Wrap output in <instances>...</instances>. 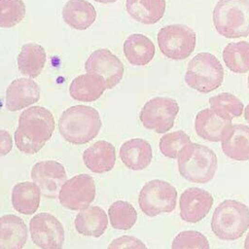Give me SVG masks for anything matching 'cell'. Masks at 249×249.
Returning a JSON list of instances; mask_svg holds the SVG:
<instances>
[{"label": "cell", "mask_w": 249, "mask_h": 249, "mask_svg": "<svg viewBox=\"0 0 249 249\" xmlns=\"http://www.w3.org/2000/svg\"><path fill=\"white\" fill-rule=\"evenodd\" d=\"M106 89L104 79L95 74H83L73 79L69 86L70 96L78 101L92 102L97 100Z\"/></svg>", "instance_id": "obj_22"}, {"label": "cell", "mask_w": 249, "mask_h": 249, "mask_svg": "<svg viewBox=\"0 0 249 249\" xmlns=\"http://www.w3.org/2000/svg\"><path fill=\"white\" fill-rule=\"evenodd\" d=\"M244 119H245V121L249 124V103L245 106V110H244Z\"/></svg>", "instance_id": "obj_36"}, {"label": "cell", "mask_w": 249, "mask_h": 249, "mask_svg": "<svg viewBox=\"0 0 249 249\" xmlns=\"http://www.w3.org/2000/svg\"><path fill=\"white\" fill-rule=\"evenodd\" d=\"M190 143V136L185 131L176 130L161 136L159 142V148L163 156L176 159L180 151Z\"/></svg>", "instance_id": "obj_32"}, {"label": "cell", "mask_w": 249, "mask_h": 249, "mask_svg": "<svg viewBox=\"0 0 249 249\" xmlns=\"http://www.w3.org/2000/svg\"><path fill=\"white\" fill-rule=\"evenodd\" d=\"M40 99V88L30 78L14 80L6 90V108L16 112L36 103Z\"/></svg>", "instance_id": "obj_16"}, {"label": "cell", "mask_w": 249, "mask_h": 249, "mask_svg": "<svg viewBox=\"0 0 249 249\" xmlns=\"http://www.w3.org/2000/svg\"><path fill=\"white\" fill-rule=\"evenodd\" d=\"M209 104L211 109L231 121L243 113V103L241 100L229 92H222L211 96Z\"/></svg>", "instance_id": "obj_30"}, {"label": "cell", "mask_w": 249, "mask_h": 249, "mask_svg": "<svg viewBox=\"0 0 249 249\" xmlns=\"http://www.w3.org/2000/svg\"><path fill=\"white\" fill-rule=\"evenodd\" d=\"M165 0H126L127 14L143 24H154L160 21L165 12Z\"/></svg>", "instance_id": "obj_25"}, {"label": "cell", "mask_w": 249, "mask_h": 249, "mask_svg": "<svg viewBox=\"0 0 249 249\" xmlns=\"http://www.w3.org/2000/svg\"><path fill=\"white\" fill-rule=\"evenodd\" d=\"M85 69L89 74L101 76L105 81L106 89L115 88L124 72L121 59L107 49H98L91 53L85 63Z\"/></svg>", "instance_id": "obj_12"}, {"label": "cell", "mask_w": 249, "mask_h": 249, "mask_svg": "<svg viewBox=\"0 0 249 249\" xmlns=\"http://www.w3.org/2000/svg\"><path fill=\"white\" fill-rule=\"evenodd\" d=\"M107 249H148L143 241L131 235H123L115 238Z\"/></svg>", "instance_id": "obj_34"}, {"label": "cell", "mask_w": 249, "mask_h": 249, "mask_svg": "<svg viewBox=\"0 0 249 249\" xmlns=\"http://www.w3.org/2000/svg\"><path fill=\"white\" fill-rule=\"evenodd\" d=\"M108 215L111 226L116 230H129L137 221V212L135 208L132 204L124 200H117L113 202L108 209Z\"/></svg>", "instance_id": "obj_29"}, {"label": "cell", "mask_w": 249, "mask_h": 249, "mask_svg": "<svg viewBox=\"0 0 249 249\" xmlns=\"http://www.w3.org/2000/svg\"><path fill=\"white\" fill-rule=\"evenodd\" d=\"M212 195L201 188L186 189L179 200L180 217L187 223H197L209 213L213 204Z\"/></svg>", "instance_id": "obj_14"}, {"label": "cell", "mask_w": 249, "mask_h": 249, "mask_svg": "<svg viewBox=\"0 0 249 249\" xmlns=\"http://www.w3.org/2000/svg\"><path fill=\"white\" fill-rule=\"evenodd\" d=\"M102 126L99 113L87 105H75L64 110L58 120V130L69 143L83 145L97 136Z\"/></svg>", "instance_id": "obj_2"}, {"label": "cell", "mask_w": 249, "mask_h": 249, "mask_svg": "<svg viewBox=\"0 0 249 249\" xmlns=\"http://www.w3.org/2000/svg\"><path fill=\"white\" fill-rule=\"evenodd\" d=\"M62 18L73 29L86 30L96 19V11L86 0H69L62 9Z\"/></svg>", "instance_id": "obj_24"}, {"label": "cell", "mask_w": 249, "mask_h": 249, "mask_svg": "<svg viewBox=\"0 0 249 249\" xmlns=\"http://www.w3.org/2000/svg\"><path fill=\"white\" fill-rule=\"evenodd\" d=\"M41 191L33 182H20L12 190L13 207L20 214H34L40 205Z\"/></svg>", "instance_id": "obj_26"}, {"label": "cell", "mask_w": 249, "mask_h": 249, "mask_svg": "<svg viewBox=\"0 0 249 249\" xmlns=\"http://www.w3.org/2000/svg\"><path fill=\"white\" fill-rule=\"evenodd\" d=\"M222 55L226 66L231 72L245 74L249 71V42L230 43L224 48Z\"/></svg>", "instance_id": "obj_28"}, {"label": "cell", "mask_w": 249, "mask_h": 249, "mask_svg": "<svg viewBox=\"0 0 249 249\" xmlns=\"http://www.w3.org/2000/svg\"><path fill=\"white\" fill-rule=\"evenodd\" d=\"M249 229V207L244 203L226 199L221 202L212 215L211 230L222 240L240 238Z\"/></svg>", "instance_id": "obj_4"}, {"label": "cell", "mask_w": 249, "mask_h": 249, "mask_svg": "<svg viewBox=\"0 0 249 249\" xmlns=\"http://www.w3.org/2000/svg\"><path fill=\"white\" fill-rule=\"evenodd\" d=\"M25 12L22 0H0V27L16 26L24 18Z\"/></svg>", "instance_id": "obj_31"}, {"label": "cell", "mask_w": 249, "mask_h": 249, "mask_svg": "<svg viewBox=\"0 0 249 249\" xmlns=\"http://www.w3.org/2000/svg\"><path fill=\"white\" fill-rule=\"evenodd\" d=\"M124 53L133 66H145L154 58L156 49L154 43L144 34H130L124 42Z\"/></svg>", "instance_id": "obj_23"}, {"label": "cell", "mask_w": 249, "mask_h": 249, "mask_svg": "<svg viewBox=\"0 0 249 249\" xmlns=\"http://www.w3.org/2000/svg\"><path fill=\"white\" fill-rule=\"evenodd\" d=\"M196 42L195 31L184 24L166 25L158 32V45L160 53L173 60L188 58L195 51Z\"/></svg>", "instance_id": "obj_8"}, {"label": "cell", "mask_w": 249, "mask_h": 249, "mask_svg": "<svg viewBox=\"0 0 249 249\" xmlns=\"http://www.w3.org/2000/svg\"><path fill=\"white\" fill-rule=\"evenodd\" d=\"M27 227L14 214L0 217V249H22L27 240Z\"/></svg>", "instance_id": "obj_20"}, {"label": "cell", "mask_w": 249, "mask_h": 249, "mask_svg": "<svg viewBox=\"0 0 249 249\" xmlns=\"http://www.w3.org/2000/svg\"><path fill=\"white\" fill-rule=\"evenodd\" d=\"M120 158L128 169L139 171L151 163L153 150L148 141L142 138H132L122 144Z\"/></svg>", "instance_id": "obj_17"}, {"label": "cell", "mask_w": 249, "mask_h": 249, "mask_svg": "<svg viewBox=\"0 0 249 249\" xmlns=\"http://www.w3.org/2000/svg\"><path fill=\"white\" fill-rule=\"evenodd\" d=\"M95 198V183L89 174H78L65 181L60 188L58 199L70 210H83Z\"/></svg>", "instance_id": "obj_10"}, {"label": "cell", "mask_w": 249, "mask_h": 249, "mask_svg": "<svg viewBox=\"0 0 249 249\" xmlns=\"http://www.w3.org/2000/svg\"><path fill=\"white\" fill-rule=\"evenodd\" d=\"M75 230L85 236L99 237L108 226V218L105 211L96 205L89 206L81 210L74 221Z\"/></svg>", "instance_id": "obj_21"}, {"label": "cell", "mask_w": 249, "mask_h": 249, "mask_svg": "<svg viewBox=\"0 0 249 249\" xmlns=\"http://www.w3.org/2000/svg\"><path fill=\"white\" fill-rule=\"evenodd\" d=\"M85 165L94 173H104L113 169L116 163V149L110 142L99 140L83 153Z\"/></svg>", "instance_id": "obj_18"}, {"label": "cell", "mask_w": 249, "mask_h": 249, "mask_svg": "<svg viewBox=\"0 0 249 249\" xmlns=\"http://www.w3.org/2000/svg\"><path fill=\"white\" fill-rule=\"evenodd\" d=\"M223 153L230 159L245 161L249 160V126L232 124L221 141Z\"/></svg>", "instance_id": "obj_19"}, {"label": "cell", "mask_w": 249, "mask_h": 249, "mask_svg": "<svg viewBox=\"0 0 249 249\" xmlns=\"http://www.w3.org/2000/svg\"><path fill=\"white\" fill-rule=\"evenodd\" d=\"M178 112L179 105L175 99L156 96L144 104L139 119L145 128L157 133H165L173 127Z\"/></svg>", "instance_id": "obj_9"}, {"label": "cell", "mask_w": 249, "mask_h": 249, "mask_svg": "<svg viewBox=\"0 0 249 249\" xmlns=\"http://www.w3.org/2000/svg\"><path fill=\"white\" fill-rule=\"evenodd\" d=\"M54 130V118L50 110L31 106L19 115L15 131L17 148L23 154L38 153L51 139Z\"/></svg>", "instance_id": "obj_1"}, {"label": "cell", "mask_w": 249, "mask_h": 249, "mask_svg": "<svg viewBox=\"0 0 249 249\" xmlns=\"http://www.w3.org/2000/svg\"><path fill=\"white\" fill-rule=\"evenodd\" d=\"M47 54L44 48L35 43L22 46L18 55V67L23 76L30 79L38 77L46 63Z\"/></svg>", "instance_id": "obj_27"}, {"label": "cell", "mask_w": 249, "mask_h": 249, "mask_svg": "<svg viewBox=\"0 0 249 249\" xmlns=\"http://www.w3.org/2000/svg\"><path fill=\"white\" fill-rule=\"evenodd\" d=\"M247 81H248V88H249V75H248V79H247Z\"/></svg>", "instance_id": "obj_39"}, {"label": "cell", "mask_w": 249, "mask_h": 249, "mask_svg": "<svg viewBox=\"0 0 249 249\" xmlns=\"http://www.w3.org/2000/svg\"><path fill=\"white\" fill-rule=\"evenodd\" d=\"M177 191L170 183L154 179L147 182L141 189L138 204L144 214L149 217L160 213H170L176 207Z\"/></svg>", "instance_id": "obj_7"}, {"label": "cell", "mask_w": 249, "mask_h": 249, "mask_svg": "<svg viewBox=\"0 0 249 249\" xmlns=\"http://www.w3.org/2000/svg\"><path fill=\"white\" fill-rule=\"evenodd\" d=\"M212 19L216 31L226 38L249 36V0H219Z\"/></svg>", "instance_id": "obj_5"}, {"label": "cell", "mask_w": 249, "mask_h": 249, "mask_svg": "<svg viewBox=\"0 0 249 249\" xmlns=\"http://www.w3.org/2000/svg\"><path fill=\"white\" fill-rule=\"evenodd\" d=\"M13 148L11 134L6 129H0V157L6 156Z\"/></svg>", "instance_id": "obj_35"}, {"label": "cell", "mask_w": 249, "mask_h": 249, "mask_svg": "<svg viewBox=\"0 0 249 249\" xmlns=\"http://www.w3.org/2000/svg\"><path fill=\"white\" fill-rule=\"evenodd\" d=\"M177 163L179 173L184 179L200 184L210 182L218 168L214 151L207 146L192 142L180 151Z\"/></svg>", "instance_id": "obj_3"}, {"label": "cell", "mask_w": 249, "mask_h": 249, "mask_svg": "<svg viewBox=\"0 0 249 249\" xmlns=\"http://www.w3.org/2000/svg\"><path fill=\"white\" fill-rule=\"evenodd\" d=\"M231 125V120L211 108L200 110L195 120L196 134L200 138L210 142L222 141Z\"/></svg>", "instance_id": "obj_15"}, {"label": "cell", "mask_w": 249, "mask_h": 249, "mask_svg": "<svg viewBox=\"0 0 249 249\" xmlns=\"http://www.w3.org/2000/svg\"><path fill=\"white\" fill-rule=\"evenodd\" d=\"M31 179L46 197L58 196L60 188L67 179L64 166L56 160H42L36 162L31 169Z\"/></svg>", "instance_id": "obj_13"}, {"label": "cell", "mask_w": 249, "mask_h": 249, "mask_svg": "<svg viewBox=\"0 0 249 249\" xmlns=\"http://www.w3.org/2000/svg\"><path fill=\"white\" fill-rule=\"evenodd\" d=\"M33 243L41 249H62L64 228L53 215L46 212L36 214L29 222Z\"/></svg>", "instance_id": "obj_11"}, {"label": "cell", "mask_w": 249, "mask_h": 249, "mask_svg": "<svg viewBox=\"0 0 249 249\" xmlns=\"http://www.w3.org/2000/svg\"><path fill=\"white\" fill-rule=\"evenodd\" d=\"M171 249H210L207 237L197 231H180L173 239Z\"/></svg>", "instance_id": "obj_33"}, {"label": "cell", "mask_w": 249, "mask_h": 249, "mask_svg": "<svg viewBox=\"0 0 249 249\" xmlns=\"http://www.w3.org/2000/svg\"><path fill=\"white\" fill-rule=\"evenodd\" d=\"M223 80V66L214 54L199 53L189 61L185 73V82L189 88L207 93L218 89Z\"/></svg>", "instance_id": "obj_6"}, {"label": "cell", "mask_w": 249, "mask_h": 249, "mask_svg": "<svg viewBox=\"0 0 249 249\" xmlns=\"http://www.w3.org/2000/svg\"><path fill=\"white\" fill-rule=\"evenodd\" d=\"M244 249H249V232L247 233L244 241Z\"/></svg>", "instance_id": "obj_37"}, {"label": "cell", "mask_w": 249, "mask_h": 249, "mask_svg": "<svg viewBox=\"0 0 249 249\" xmlns=\"http://www.w3.org/2000/svg\"><path fill=\"white\" fill-rule=\"evenodd\" d=\"M93 1H96V2L102 3V4H109V3H114L117 0H93Z\"/></svg>", "instance_id": "obj_38"}]
</instances>
